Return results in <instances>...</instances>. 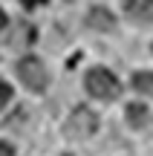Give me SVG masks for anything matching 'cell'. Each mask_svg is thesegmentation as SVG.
<instances>
[{"label": "cell", "mask_w": 153, "mask_h": 156, "mask_svg": "<svg viewBox=\"0 0 153 156\" xmlns=\"http://www.w3.org/2000/svg\"><path fill=\"white\" fill-rule=\"evenodd\" d=\"M124 15L136 23L153 20V0H124Z\"/></svg>", "instance_id": "5b68a950"}, {"label": "cell", "mask_w": 153, "mask_h": 156, "mask_svg": "<svg viewBox=\"0 0 153 156\" xmlns=\"http://www.w3.org/2000/svg\"><path fill=\"white\" fill-rule=\"evenodd\" d=\"M0 156H15V147L6 145V142H0Z\"/></svg>", "instance_id": "30bf717a"}, {"label": "cell", "mask_w": 153, "mask_h": 156, "mask_svg": "<svg viewBox=\"0 0 153 156\" xmlns=\"http://www.w3.org/2000/svg\"><path fill=\"white\" fill-rule=\"evenodd\" d=\"M17 78L23 81V87L35 90V93H43V90H46V81H49L43 61L35 58V55H26V58L17 61Z\"/></svg>", "instance_id": "7a4b0ae2"}, {"label": "cell", "mask_w": 153, "mask_h": 156, "mask_svg": "<svg viewBox=\"0 0 153 156\" xmlns=\"http://www.w3.org/2000/svg\"><path fill=\"white\" fill-rule=\"evenodd\" d=\"M133 87L144 95H153V73H136L133 75Z\"/></svg>", "instance_id": "ba28073f"}, {"label": "cell", "mask_w": 153, "mask_h": 156, "mask_svg": "<svg viewBox=\"0 0 153 156\" xmlns=\"http://www.w3.org/2000/svg\"><path fill=\"white\" fill-rule=\"evenodd\" d=\"M87 26L98 29V32H110V29L116 26V15L110 9H104V6H96V9H90V15H87Z\"/></svg>", "instance_id": "8992f818"}, {"label": "cell", "mask_w": 153, "mask_h": 156, "mask_svg": "<svg viewBox=\"0 0 153 156\" xmlns=\"http://www.w3.org/2000/svg\"><path fill=\"white\" fill-rule=\"evenodd\" d=\"M32 38H35L32 23L17 20V23H12V32H9V38H6V44H3V46H9V49H23V46L32 44Z\"/></svg>", "instance_id": "277c9868"}, {"label": "cell", "mask_w": 153, "mask_h": 156, "mask_svg": "<svg viewBox=\"0 0 153 156\" xmlns=\"http://www.w3.org/2000/svg\"><path fill=\"white\" fill-rule=\"evenodd\" d=\"M6 26H9V17H6V12L0 9V29H6Z\"/></svg>", "instance_id": "7c38bea8"}, {"label": "cell", "mask_w": 153, "mask_h": 156, "mask_svg": "<svg viewBox=\"0 0 153 156\" xmlns=\"http://www.w3.org/2000/svg\"><path fill=\"white\" fill-rule=\"evenodd\" d=\"M127 124L130 127H144L148 124V107L142 104V101H133V104H127Z\"/></svg>", "instance_id": "52a82bcc"}, {"label": "cell", "mask_w": 153, "mask_h": 156, "mask_svg": "<svg viewBox=\"0 0 153 156\" xmlns=\"http://www.w3.org/2000/svg\"><path fill=\"white\" fill-rule=\"evenodd\" d=\"M61 156H69V153H61Z\"/></svg>", "instance_id": "4fadbf2b"}, {"label": "cell", "mask_w": 153, "mask_h": 156, "mask_svg": "<svg viewBox=\"0 0 153 156\" xmlns=\"http://www.w3.org/2000/svg\"><path fill=\"white\" fill-rule=\"evenodd\" d=\"M84 87H87V93H90L92 98H98V101H113L116 95L121 93L119 78L110 73L107 67H92L90 73H87V78H84Z\"/></svg>", "instance_id": "6da1fadb"}, {"label": "cell", "mask_w": 153, "mask_h": 156, "mask_svg": "<svg viewBox=\"0 0 153 156\" xmlns=\"http://www.w3.org/2000/svg\"><path fill=\"white\" fill-rule=\"evenodd\" d=\"M9 101H12V87H9L6 81H0V110H3Z\"/></svg>", "instance_id": "9c48e42d"}, {"label": "cell", "mask_w": 153, "mask_h": 156, "mask_svg": "<svg viewBox=\"0 0 153 156\" xmlns=\"http://www.w3.org/2000/svg\"><path fill=\"white\" fill-rule=\"evenodd\" d=\"M23 6H26V9H38V6H43L46 0H20Z\"/></svg>", "instance_id": "8fae6325"}, {"label": "cell", "mask_w": 153, "mask_h": 156, "mask_svg": "<svg viewBox=\"0 0 153 156\" xmlns=\"http://www.w3.org/2000/svg\"><path fill=\"white\" fill-rule=\"evenodd\" d=\"M64 130H67V136H72V139H90L98 130V116L90 107H75V110L69 113Z\"/></svg>", "instance_id": "3957f363"}]
</instances>
